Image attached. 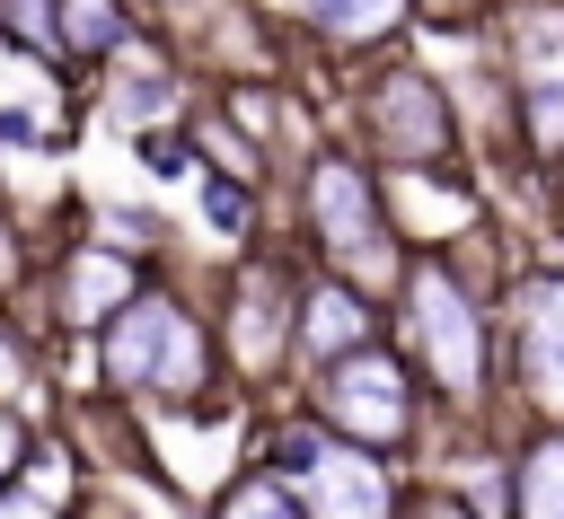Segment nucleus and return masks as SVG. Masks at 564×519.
I'll return each instance as SVG.
<instances>
[{"instance_id": "obj_22", "label": "nucleus", "mask_w": 564, "mask_h": 519, "mask_svg": "<svg viewBox=\"0 0 564 519\" xmlns=\"http://www.w3.org/2000/svg\"><path fill=\"white\" fill-rule=\"evenodd\" d=\"M405 519H485V510H476L467 493H449L441 475H423V484L405 493Z\"/></svg>"}, {"instance_id": "obj_4", "label": "nucleus", "mask_w": 564, "mask_h": 519, "mask_svg": "<svg viewBox=\"0 0 564 519\" xmlns=\"http://www.w3.org/2000/svg\"><path fill=\"white\" fill-rule=\"evenodd\" d=\"M247 457H256L264 475H282V484H291V501H300L308 519H405V493H414L405 457H379V449H361V440L326 431L308 405L264 413Z\"/></svg>"}, {"instance_id": "obj_17", "label": "nucleus", "mask_w": 564, "mask_h": 519, "mask_svg": "<svg viewBox=\"0 0 564 519\" xmlns=\"http://www.w3.org/2000/svg\"><path fill=\"white\" fill-rule=\"evenodd\" d=\"M203 519H308L300 501H291V484L282 475H264L256 457L238 466V475H220V493H212V510Z\"/></svg>"}, {"instance_id": "obj_15", "label": "nucleus", "mask_w": 564, "mask_h": 519, "mask_svg": "<svg viewBox=\"0 0 564 519\" xmlns=\"http://www.w3.org/2000/svg\"><path fill=\"white\" fill-rule=\"evenodd\" d=\"M97 106L115 114V123H132V132H176V114H185V79H176V53L167 62H150V70H132V53L97 79Z\"/></svg>"}, {"instance_id": "obj_9", "label": "nucleus", "mask_w": 564, "mask_h": 519, "mask_svg": "<svg viewBox=\"0 0 564 519\" xmlns=\"http://www.w3.org/2000/svg\"><path fill=\"white\" fill-rule=\"evenodd\" d=\"M502 88H511V132L520 167L538 185L564 176V0H520L502 18Z\"/></svg>"}, {"instance_id": "obj_11", "label": "nucleus", "mask_w": 564, "mask_h": 519, "mask_svg": "<svg viewBox=\"0 0 564 519\" xmlns=\"http://www.w3.org/2000/svg\"><path fill=\"white\" fill-rule=\"evenodd\" d=\"M379 185H388V220H397L405 255H458V238H476V220H485V194H476L467 158L458 167H397Z\"/></svg>"}, {"instance_id": "obj_20", "label": "nucleus", "mask_w": 564, "mask_h": 519, "mask_svg": "<svg viewBox=\"0 0 564 519\" xmlns=\"http://www.w3.org/2000/svg\"><path fill=\"white\" fill-rule=\"evenodd\" d=\"M53 26H62V0H0V44L53 62Z\"/></svg>"}, {"instance_id": "obj_23", "label": "nucleus", "mask_w": 564, "mask_h": 519, "mask_svg": "<svg viewBox=\"0 0 564 519\" xmlns=\"http://www.w3.org/2000/svg\"><path fill=\"white\" fill-rule=\"evenodd\" d=\"M141 167L150 176H176V167H194V141L185 132H141Z\"/></svg>"}, {"instance_id": "obj_18", "label": "nucleus", "mask_w": 564, "mask_h": 519, "mask_svg": "<svg viewBox=\"0 0 564 519\" xmlns=\"http://www.w3.org/2000/svg\"><path fill=\"white\" fill-rule=\"evenodd\" d=\"M194 194H203V220L220 229V238H256V220H264V194L256 185H238V176H220V167H194Z\"/></svg>"}, {"instance_id": "obj_13", "label": "nucleus", "mask_w": 564, "mask_h": 519, "mask_svg": "<svg viewBox=\"0 0 564 519\" xmlns=\"http://www.w3.org/2000/svg\"><path fill=\"white\" fill-rule=\"evenodd\" d=\"M132 44H141L132 0H62V26H53V70H88V79H106Z\"/></svg>"}, {"instance_id": "obj_10", "label": "nucleus", "mask_w": 564, "mask_h": 519, "mask_svg": "<svg viewBox=\"0 0 564 519\" xmlns=\"http://www.w3.org/2000/svg\"><path fill=\"white\" fill-rule=\"evenodd\" d=\"M150 281H159L150 255H132V246H115V238H70V246L44 255V273H35V308H44V325H53L62 343H97Z\"/></svg>"}, {"instance_id": "obj_6", "label": "nucleus", "mask_w": 564, "mask_h": 519, "mask_svg": "<svg viewBox=\"0 0 564 519\" xmlns=\"http://www.w3.org/2000/svg\"><path fill=\"white\" fill-rule=\"evenodd\" d=\"M494 325H502L511 422H564V264L555 255L511 264L494 290Z\"/></svg>"}, {"instance_id": "obj_19", "label": "nucleus", "mask_w": 564, "mask_h": 519, "mask_svg": "<svg viewBox=\"0 0 564 519\" xmlns=\"http://www.w3.org/2000/svg\"><path fill=\"white\" fill-rule=\"evenodd\" d=\"M35 378H44V352H35V334L18 325V308H0V405H26Z\"/></svg>"}, {"instance_id": "obj_14", "label": "nucleus", "mask_w": 564, "mask_h": 519, "mask_svg": "<svg viewBox=\"0 0 564 519\" xmlns=\"http://www.w3.org/2000/svg\"><path fill=\"white\" fill-rule=\"evenodd\" d=\"M256 9H273V18H282V26H300V35H326L335 53L388 44V35L414 18V0H256Z\"/></svg>"}, {"instance_id": "obj_24", "label": "nucleus", "mask_w": 564, "mask_h": 519, "mask_svg": "<svg viewBox=\"0 0 564 519\" xmlns=\"http://www.w3.org/2000/svg\"><path fill=\"white\" fill-rule=\"evenodd\" d=\"M79 519H115V510H106V501H88V510H79Z\"/></svg>"}, {"instance_id": "obj_12", "label": "nucleus", "mask_w": 564, "mask_h": 519, "mask_svg": "<svg viewBox=\"0 0 564 519\" xmlns=\"http://www.w3.org/2000/svg\"><path fill=\"white\" fill-rule=\"evenodd\" d=\"M379 325H388V299H370V290H352L344 273H300V378H317V369H335V361H352V352H370L379 343Z\"/></svg>"}, {"instance_id": "obj_1", "label": "nucleus", "mask_w": 564, "mask_h": 519, "mask_svg": "<svg viewBox=\"0 0 564 519\" xmlns=\"http://www.w3.org/2000/svg\"><path fill=\"white\" fill-rule=\"evenodd\" d=\"M502 273H476L467 255H405V281L388 290V343L423 378L441 431H502V325H494Z\"/></svg>"}, {"instance_id": "obj_5", "label": "nucleus", "mask_w": 564, "mask_h": 519, "mask_svg": "<svg viewBox=\"0 0 564 519\" xmlns=\"http://www.w3.org/2000/svg\"><path fill=\"white\" fill-rule=\"evenodd\" d=\"M300 405H308L326 431H344V440H361V449H379V457H414V449L432 440V422H441L432 396H423V378L405 369V352H397L388 334H379L370 352L300 378Z\"/></svg>"}, {"instance_id": "obj_3", "label": "nucleus", "mask_w": 564, "mask_h": 519, "mask_svg": "<svg viewBox=\"0 0 564 519\" xmlns=\"http://www.w3.org/2000/svg\"><path fill=\"white\" fill-rule=\"evenodd\" d=\"M291 211H300V238H308V264H317V273H344V281L370 290V299H388V290L405 281V246H397V220H388V185H379V167H370L352 141H308V150H300Z\"/></svg>"}, {"instance_id": "obj_2", "label": "nucleus", "mask_w": 564, "mask_h": 519, "mask_svg": "<svg viewBox=\"0 0 564 519\" xmlns=\"http://www.w3.org/2000/svg\"><path fill=\"white\" fill-rule=\"evenodd\" d=\"M88 378L97 396L132 405V413H212L229 387L220 361V325L203 317V299H185L176 281H150L97 343H88Z\"/></svg>"}, {"instance_id": "obj_16", "label": "nucleus", "mask_w": 564, "mask_h": 519, "mask_svg": "<svg viewBox=\"0 0 564 519\" xmlns=\"http://www.w3.org/2000/svg\"><path fill=\"white\" fill-rule=\"evenodd\" d=\"M502 519H564V422L511 431V510Z\"/></svg>"}, {"instance_id": "obj_8", "label": "nucleus", "mask_w": 564, "mask_h": 519, "mask_svg": "<svg viewBox=\"0 0 564 519\" xmlns=\"http://www.w3.org/2000/svg\"><path fill=\"white\" fill-rule=\"evenodd\" d=\"M352 114H361V158H370L379 176H397V167H458V158H467L458 97H449L423 62H370Z\"/></svg>"}, {"instance_id": "obj_21", "label": "nucleus", "mask_w": 564, "mask_h": 519, "mask_svg": "<svg viewBox=\"0 0 564 519\" xmlns=\"http://www.w3.org/2000/svg\"><path fill=\"white\" fill-rule=\"evenodd\" d=\"M35 449H44V431H35V413L26 405H0V493L35 466Z\"/></svg>"}, {"instance_id": "obj_7", "label": "nucleus", "mask_w": 564, "mask_h": 519, "mask_svg": "<svg viewBox=\"0 0 564 519\" xmlns=\"http://www.w3.org/2000/svg\"><path fill=\"white\" fill-rule=\"evenodd\" d=\"M300 273L308 264H291V255H273V246H247V264L229 273V290H220V361H229V387H247V396H264V387H282L291 369H300Z\"/></svg>"}]
</instances>
